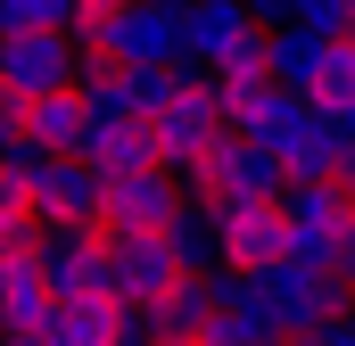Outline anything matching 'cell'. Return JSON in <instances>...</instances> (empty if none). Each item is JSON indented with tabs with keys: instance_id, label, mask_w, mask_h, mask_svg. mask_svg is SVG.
<instances>
[{
	"instance_id": "7402d4cb",
	"label": "cell",
	"mask_w": 355,
	"mask_h": 346,
	"mask_svg": "<svg viewBox=\"0 0 355 346\" xmlns=\"http://www.w3.org/2000/svg\"><path fill=\"white\" fill-rule=\"evenodd\" d=\"M257 346H272V338H257Z\"/></svg>"
},
{
	"instance_id": "44dd1931",
	"label": "cell",
	"mask_w": 355,
	"mask_h": 346,
	"mask_svg": "<svg viewBox=\"0 0 355 346\" xmlns=\"http://www.w3.org/2000/svg\"><path fill=\"white\" fill-rule=\"evenodd\" d=\"M0 338H8V322H0Z\"/></svg>"
},
{
	"instance_id": "5b68a950",
	"label": "cell",
	"mask_w": 355,
	"mask_h": 346,
	"mask_svg": "<svg viewBox=\"0 0 355 346\" xmlns=\"http://www.w3.org/2000/svg\"><path fill=\"white\" fill-rule=\"evenodd\" d=\"M149 132H157V165L190 181V173L215 157V140H223L232 124H223V107H215V83H198V75H190L174 107H166V116H149Z\"/></svg>"
},
{
	"instance_id": "2e32d148",
	"label": "cell",
	"mask_w": 355,
	"mask_h": 346,
	"mask_svg": "<svg viewBox=\"0 0 355 346\" xmlns=\"http://www.w3.org/2000/svg\"><path fill=\"white\" fill-rule=\"evenodd\" d=\"M306 107H322L331 124H339V116L355 107V33L322 50V75H314V91H306Z\"/></svg>"
},
{
	"instance_id": "d6986e66",
	"label": "cell",
	"mask_w": 355,
	"mask_h": 346,
	"mask_svg": "<svg viewBox=\"0 0 355 346\" xmlns=\"http://www.w3.org/2000/svg\"><path fill=\"white\" fill-rule=\"evenodd\" d=\"M166 346H207V338H166Z\"/></svg>"
},
{
	"instance_id": "5bb4252c",
	"label": "cell",
	"mask_w": 355,
	"mask_h": 346,
	"mask_svg": "<svg viewBox=\"0 0 355 346\" xmlns=\"http://www.w3.org/2000/svg\"><path fill=\"white\" fill-rule=\"evenodd\" d=\"M322 50H331V42H314L306 25H289V33H272V50H265L272 83H281V91H297V99H306V91H314V75H322Z\"/></svg>"
},
{
	"instance_id": "4fadbf2b",
	"label": "cell",
	"mask_w": 355,
	"mask_h": 346,
	"mask_svg": "<svg viewBox=\"0 0 355 346\" xmlns=\"http://www.w3.org/2000/svg\"><path fill=\"white\" fill-rule=\"evenodd\" d=\"M91 107H83V91H50V99H33V149L42 157H83L91 149Z\"/></svg>"
},
{
	"instance_id": "9c48e42d",
	"label": "cell",
	"mask_w": 355,
	"mask_h": 346,
	"mask_svg": "<svg viewBox=\"0 0 355 346\" xmlns=\"http://www.w3.org/2000/svg\"><path fill=\"white\" fill-rule=\"evenodd\" d=\"M0 83L25 91V99L75 91V83H83V50H75V33H25V42H0Z\"/></svg>"
},
{
	"instance_id": "7c38bea8",
	"label": "cell",
	"mask_w": 355,
	"mask_h": 346,
	"mask_svg": "<svg viewBox=\"0 0 355 346\" xmlns=\"http://www.w3.org/2000/svg\"><path fill=\"white\" fill-rule=\"evenodd\" d=\"M83 165L99 181H124V173H166L157 165V132H149V116H124V124H99L83 149Z\"/></svg>"
},
{
	"instance_id": "8fae6325",
	"label": "cell",
	"mask_w": 355,
	"mask_h": 346,
	"mask_svg": "<svg viewBox=\"0 0 355 346\" xmlns=\"http://www.w3.org/2000/svg\"><path fill=\"white\" fill-rule=\"evenodd\" d=\"M132 330H141V313L124 297H75V305H58L50 346H141Z\"/></svg>"
},
{
	"instance_id": "ac0fdd59",
	"label": "cell",
	"mask_w": 355,
	"mask_h": 346,
	"mask_svg": "<svg viewBox=\"0 0 355 346\" xmlns=\"http://www.w3.org/2000/svg\"><path fill=\"white\" fill-rule=\"evenodd\" d=\"M248 17H257L265 33H289V25H297V0H248Z\"/></svg>"
},
{
	"instance_id": "6da1fadb",
	"label": "cell",
	"mask_w": 355,
	"mask_h": 346,
	"mask_svg": "<svg viewBox=\"0 0 355 346\" xmlns=\"http://www.w3.org/2000/svg\"><path fill=\"white\" fill-rule=\"evenodd\" d=\"M190 181L182 173H124V181H107V198H99V239L107 248H124V239H166L182 215H190V198H182Z\"/></svg>"
},
{
	"instance_id": "ffe728a7",
	"label": "cell",
	"mask_w": 355,
	"mask_h": 346,
	"mask_svg": "<svg viewBox=\"0 0 355 346\" xmlns=\"http://www.w3.org/2000/svg\"><path fill=\"white\" fill-rule=\"evenodd\" d=\"M8 346H17V338H8ZM25 346H50V338H25Z\"/></svg>"
},
{
	"instance_id": "52a82bcc",
	"label": "cell",
	"mask_w": 355,
	"mask_h": 346,
	"mask_svg": "<svg viewBox=\"0 0 355 346\" xmlns=\"http://www.w3.org/2000/svg\"><path fill=\"white\" fill-rule=\"evenodd\" d=\"M272 33L248 17V0H190V58L207 66V75H223V66H248V58H265Z\"/></svg>"
},
{
	"instance_id": "9a60e30c",
	"label": "cell",
	"mask_w": 355,
	"mask_h": 346,
	"mask_svg": "<svg viewBox=\"0 0 355 346\" xmlns=\"http://www.w3.org/2000/svg\"><path fill=\"white\" fill-rule=\"evenodd\" d=\"M83 25V0H0V42H25V33H75Z\"/></svg>"
},
{
	"instance_id": "8992f818",
	"label": "cell",
	"mask_w": 355,
	"mask_h": 346,
	"mask_svg": "<svg viewBox=\"0 0 355 346\" xmlns=\"http://www.w3.org/2000/svg\"><path fill=\"white\" fill-rule=\"evenodd\" d=\"M99 58H116V66H132V75H149V66H190V8H182V0H141Z\"/></svg>"
},
{
	"instance_id": "3957f363",
	"label": "cell",
	"mask_w": 355,
	"mask_h": 346,
	"mask_svg": "<svg viewBox=\"0 0 355 346\" xmlns=\"http://www.w3.org/2000/svg\"><path fill=\"white\" fill-rule=\"evenodd\" d=\"M281 215H289V264H306V272H331L339 248L355 239V206H347L339 181H306V190H289Z\"/></svg>"
},
{
	"instance_id": "ba28073f",
	"label": "cell",
	"mask_w": 355,
	"mask_h": 346,
	"mask_svg": "<svg viewBox=\"0 0 355 346\" xmlns=\"http://www.w3.org/2000/svg\"><path fill=\"white\" fill-rule=\"evenodd\" d=\"M25 181H33V215H42V231H83V223H99L107 181H99L83 157H42Z\"/></svg>"
},
{
	"instance_id": "30bf717a",
	"label": "cell",
	"mask_w": 355,
	"mask_h": 346,
	"mask_svg": "<svg viewBox=\"0 0 355 346\" xmlns=\"http://www.w3.org/2000/svg\"><path fill=\"white\" fill-rule=\"evenodd\" d=\"M182 280H190V264H182L166 239H124V248H116V297H124L132 313H157Z\"/></svg>"
},
{
	"instance_id": "e0dca14e",
	"label": "cell",
	"mask_w": 355,
	"mask_h": 346,
	"mask_svg": "<svg viewBox=\"0 0 355 346\" xmlns=\"http://www.w3.org/2000/svg\"><path fill=\"white\" fill-rule=\"evenodd\" d=\"M166 248H174V256L190 264V272H207V264H223V256H215V215H207V206H190V215H182L174 231H166Z\"/></svg>"
},
{
	"instance_id": "7a4b0ae2",
	"label": "cell",
	"mask_w": 355,
	"mask_h": 346,
	"mask_svg": "<svg viewBox=\"0 0 355 346\" xmlns=\"http://www.w3.org/2000/svg\"><path fill=\"white\" fill-rule=\"evenodd\" d=\"M215 215V256L232 280H265L272 264H289V215L281 198H232V206H207Z\"/></svg>"
},
{
	"instance_id": "277c9868",
	"label": "cell",
	"mask_w": 355,
	"mask_h": 346,
	"mask_svg": "<svg viewBox=\"0 0 355 346\" xmlns=\"http://www.w3.org/2000/svg\"><path fill=\"white\" fill-rule=\"evenodd\" d=\"M190 190H198V206H232V198H289V165L272 157L265 140L223 132V140H215V157L190 173Z\"/></svg>"
}]
</instances>
